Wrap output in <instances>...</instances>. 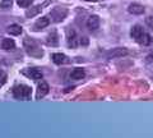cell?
Returning a JSON list of instances; mask_svg holds the SVG:
<instances>
[{"instance_id": "6da1fadb", "label": "cell", "mask_w": 153, "mask_h": 138, "mask_svg": "<svg viewBox=\"0 0 153 138\" xmlns=\"http://www.w3.org/2000/svg\"><path fill=\"white\" fill-rule=\"evenodd\" d=\"M130 35H131L133 39L138 42V44H140L143 46H148V45H151V42H152V36L148 32H146L144 30H143V27L139 26V25L134 26L131 28Z\"/></svg>"}, {"instance_id": "7a4b0ae2", "label": "cell", "mask_w": 153, "mask_h": 138, "mask_svg": "<svg viewBox=\"0 0 153 138\" xmlns=\"http://www.w3.org/2000/svg\"><path fill=\"white\" fill-rule=\"evenodd\" d=\"M31 93H32V88L30 87V86H26V84H18L13 88V95H14L16 98L30 100Z\"/></svg>"}, {"instance_id": "3957f363", "label": "cell", "mask_w": 153, "mask_h": 138, "mask_svg": "<svg viewBox=\"0 0 153 138\" xmlns=\"http://www.w3.org/2000/svg\"><path fill=\"white\" fill-rule=\"evenodd\" d=\"M25 47H26V51L31 56H42V54H44L42 50L38 47V45L33 40L26 39L25 40Z\"/></svg>"}, {"instance_id": "277c9868", "label": "cell", "mask_w": 153, "mask_h": 138, "mask_svg": "<svg viewBox=\"0 0 153 138\" xmlns=\"http://www.w3.org/2000/svg\"><path fill=\"white\" fill-rule=\"evenodd\" d=\"M49 91H50L49 84H47L46 82H42L41 81V83L38 84V87H37V98H41V97L46 96V95L49 93Z\"/></svg>"}, {"instance_id": "5b68a950", "label": "cell", "mask_w": 153, "mask_h": 138, "mask_svg": "<svg viewBox=\"0 0 153 138\" xmlns=\"http://www.w3.org/2000/svg\"><path fill=\"white\" fill-rule=\"evenodd\" d=\"M87 27L91 31H96L100 27V18L97 16H91L87 21Z\"/></svg>"}, {"instance_id": "8992f818", "label": "cell", "mask_w": 153, "mask_h": 138, "mask_svg": "<svg viewBox=\"0 0 153 138\" xmlns=\"http://www.w3.org/2000/svg\"><path fill=\"white\" fill-rule=\"evenodd\" d=\"M52 61L57 65H61V64L68 63V58H66V55H64V54L55 53V54H52Z\"/></svg>"}, {"instance_id": "52a82bcc", "label": "cell", "mask_w": 153, "mask_h": 138, "mask_svg": "<svg viewBox=\"0 0 153 138\" xmlns=\"http://www.w3.org/2000/svg\"><path fill=\"white\" fill-rule=\"evenodd\" d=\"M50 25V19L47 17H41L38 18L35 23V28L36 30H42V28H46L47 26Z\"/></svg>"}, {"instance_id": "ba28073f", "label": "cell", "mask_w": 153, "mask_h": 138, "mask_svg": "<svg viewBox=\"0 0 153 138\" xmlns=\"http://www.w3.org/2000/svg\"><path fill=\"white\" fill-rule=\"evenodd\" d=\"M70 77H71V79H75V81L83 79L85 77V72H84V69H82V68H75L73 72L70 73Z\"/></svg>"}, {"instance_id": "9c48e42d", "label": "cell", "mask_w": 153, "mask_h": 138, "mask_svg": "<svg viewBox=\"0 0 153 138\" xmlns=\"http://www.w3.org/2000/svg\"><path fill=\"white\" fill-rule=\"evenodd\" d=\"M128 10L130 12L131 14H143L144 13V8H143L140 4H137V3H133L129 5Z\"/></svg>"}, {"instance_id": "30bf717a", "label": "cell", "mask_w": 153, "mask_h": 138, "mask_svg": "<svg viewBox=\"0 0 153 138\" xmlns=\"http://www.w3.org/2000/svg\"><path fill=\"white\" fill-rule=\"evenodd\" d=\"M129 54V51L126 49H121V47H117V49H115L112 50L111 53L108 54L110 58H121V56L124 55H128Z\"/></svg>"}, {"instance_id": "8fae6325", "label": "cell", "mask_w": 153, "mask_h": 138, "mask_svg": "<svg viewBox=\"0 0 153 138\" xmlns=\"http://www.w3.org/2000/svg\"><path fill=\"white\" fill-rule=\"evenodd\" d=\"M1 49L7 50V51L14 50L16 49V42H14V40H12V39H4L1 41Z\"/></svg>"}, {"instance_id": "7c38bea8", "label": "cell", "mask_w": 153, "mask_h": 138, "mask_svg": "<svg viewBox=\"0 0 153 138\" xmlns=\"http://www.w3.org/2000/svg\"><path fill=\"white\" fill-rule=\"evenodd\" d=\"M68 44H69V46H71V47H76V46L80 44V40H78V37H76V35H75V32H74V31L69 32Z\"/></svg>"}, {"instance_id": "4fadbf2b", "label": "cell", "mask_w": 153, "mask_h": 138, "mask_svg": "<svg viewBox=\"0 0 153 138\" xmlns=\"http://www.w3.org/2000/svg\"><path fill=\"white\" fill-rule=\"evenodd\" d=\"M27 74L30 75L33 81H40V79L44 78V74H42V72L41 70H38V69H30Z\"/></svg>"}, {"instance_id": "5bb4252c", "label": "cell", "mask_w": 153, "mask_h": 138, "mask_svg": "<svg viewBox=\"0 0 153 138\" xmlns=\"http://www.w3.org/2000/svg\"><path fill=\"white\" fill-rule=\"evenodd\" d=\"M8 33H10L13 36H19L22 33V27L19 25H16V23H13L8 27Z\"/></svg>"}, {"instance_id": "9a60e30c", "label": "cell", "mask_w": 153, "mask_h": 138, "mask_svg": "<svg viewBox=\"0 0 153 138\" xmlns=\"http://www.w3.org/2000/svg\"><path fill=\"white\" fill-rule=\"evenodd\" d=\"M12 4H13V0H0V8L3 10H7V9L12 8Z\"/></svg>"}, {"instance_id": "2e32d148", "label": "cell", "mask_w": 153, "mask_h": 138, "mask_svg": "<svg viewBox=\"0 0 153 138\" xmlns=\"http://www.w3.org/2000/svg\"><path fill=\"white\" fill-rule=\"evenodd\" d=\"M18 5L22 8H28L32 4V0H17Z\"/></svg>"}, {"instance_id": "e0dca14e", "label": "cell", "mask_w": 153, "mask_h": 138, "mask_svg": "<svg viewBox=\"0 0 153 138\" xmlns=\"http://www.w3.org/2000/svg\"><path fill=\"white\" fill-rule=\"evenodd\" d=\"M7 82V74L3 72V70H0V87Z\"/></svg>"}, {"instance_id": "ac0fdd59", "label": "cell", "mask_w": 153, "mask_h": 138, "mask_svg": "<svg viewBox=\"0 0 153 138\" xmlns=\"http://www.w3.org/2000/svg\"><path fill=\"white\" fill-rule=\"evenodd\" d=\"M41 10V7L40 5H38V7H36V9H35V10H33V12H27L26 14H27V17H32L33 16V14H36V13H38V12H40Z\"/></svg>"}, {"instance_id": "d6986e66", "label": "cell", "mask_w": 153, "mask_h": 138, "mask_svg": "<svg viewBox=\"0 0 153 138\" xmlns=\"http://www.w3.org/2000/svg\"><path fill=\"white\" fill-rule=\"evenodd\" d=\"M146 22H147V25L149 26L151 28H153V17H148V18H146Z\"/></svg>"}, {"instance_id": "ffe728a7", "label": "cell", "mask_w": 153, "mask_h": 138, "mask_svg": "<svg viewBox=\"0 0 153 138\" xmlns=\"http://www.w3.org/2000/svg\"><path fill=\"white\" fill-rule=\"evenodd\" d=\"M148 60H149V61H153V53L152 54H149V55H148V58H147Z\"/></svg>"}, {"instance_id": "44dd1931", "label": "cell", "mask_w": 153, "mask_h": 138, "mask_svg": "<svg viewBox=\"0 0 153 138\" xmlns=\"http://www.w3.org/2000/svg\"><path fill=\"white\" fill-rule=\"evenodd\" d=\"M87 1H96V0H87Z\"/></svg>"}]
</instances>
